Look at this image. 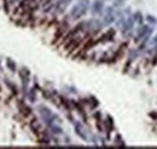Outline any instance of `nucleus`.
Segmentation results:
<instances>
[{"label": "nucleus", "mask_w": 157, "mask_h": 149, "mask_svg": "<svg viewBox=\"0 0 157 149\" xmlns=\"http://www.w3.org/2000/svg\"><path fill=\"white\" fill-rule=\"evenodd\" d=\"M73 0H46L44 5V11L45 12H53V14H60L63 12L68 5Z\"/></svg>", "instance_id": "f257e3e1"}, {"label": "nucleus", "mask_w": 157, "mask_h": 149, "mask_svg": "<svg viewBox=\"0 0 157 149\" xmlns=\"http://www.w3.org/2000/svg\"><path fill=\"white\" fill-rule=\"evenodd\" d=\"M88 7H90L88 0H81V1H78L76 5H74L71 7L70 14H69V17L73 19L81 18L82 16L86 15V12L88 11Z\"/></svg>", "instance_id": "f03ea898"}, {"label": "nucleus", "mask_w": 157, "mask_h": 149, "mask_svg": "<svg viewBox=\"0 0 157 149\" xmlns=\"http://www.w3.org/2000/svg\"><path fill=\"white\" fill-rule=\"evenodd\" d=\"M114 21H115V15H114V12H113V9H110V10L106 11L105 16L103 17V23H104L105 26H108V24L113 23Z\"/></svg>", "instance_id": "7ed1b4c3"}, {"label": "nucleus", "mask_w": 157, "mask_h": 149, "mask_svg": "<svg viewBox=\"0 0 157 149\" xmlns=\"http://www.w3.org/2000/svg\"><path fill=\"white\" fill-rule=\"evenodd\" d=\"M103 9H104V2H103V0H96V1L93 2V5H92V11H93L94 14H99L100 11H103Z\"/></svg>", "instance_id": "20e7f679"}, {"label": "nucleus", "mask_w": 157, "mask_h": 149, "mask_svg": "<svg viewBox=\"0 0 157 149\" xmlns=\"http://www.w3.org/2000/svg\"><path fill=\"white\" fill-rule=\"evenodd\" d=\"M75 131L78 132V136H80V137H81V138H82V139H85V141L87 139V136H86V132H85V130L82 129V126H81L80 124H76V125H75Z\"/></svg>", "instance_id": "39448f33"}, {"label": "nucleus", "mask_w": 157, "mask_h": 149, "mask_svg": "<svg viewBox=\"0 0 157 149\" xmlns=\"http://www.w3.org/2000/svg\"><path fill=\"white\" fill-rule=\"evenodd\" d=\"M146 18H147V21H149V22H151V23H154V24H157V19L155 18L154 16H150V15H149Z\"/></svg>", "instance_id": "423d86ee"}, {"label": "nucleus", "mask_w": 157, "mask_h": 149, "mask_svg": "<svg viewBox=\"0 0 157 149\" xmlns=\"http://www.w3.org/2000/svg\"><path fill=\"white\" fill-rule=\"evenodd\" d=\"M152 44H155V45H157V35L154 39H152Z\"/></svg>", "instance_id": "0eeeda50"}]
</instances>
